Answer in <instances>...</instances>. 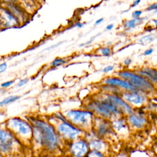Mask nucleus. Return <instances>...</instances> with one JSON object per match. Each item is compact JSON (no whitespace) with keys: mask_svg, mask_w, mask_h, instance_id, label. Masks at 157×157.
I'll list each match as a JSON object with an SVG mask.
<instances>
[{"mask_svg":"<svg viewBox=\"0 0 157 157\" xmlns=\"http://www.w3.org/2000/svg\"><path fill=\"white\" fill-rule=\"evenodd\" d=\"M33 129V138L39 145L49 150H53L59 144V136L50 123L40 118H29Z\"/></svg>","mask_w":157,"mask_h":157,"instance_id":"1","label":"nucleus"},{"mask_svg":"<svg viewBox=\"0 0 157 157\" xmlns=\"http://www.w3.org/2000/svg\"><path fill=\"white\" fill-rule=\"evenodd\" d=\"M87 110L92 112L94 115L107 120H115L123 114L120 110L113 104L104 98L98 99L88 103Z\"/></svg>","mask_w":157,"mask_h":157,"instance_id":"2","label":"nucleus"},{"mask_svg":"<svg viewBox=\"0 0 157 157\" xmlns=\"http://www.w3.org/2000/svg\"><path fill=\"white\" fill-rule=\"evenodd\" d=\"M6 127L18 140L25 142L31 140L33 138V129L31 124L21 118L13 117L8 119Z\"/></svg>","mask_w":157,"mask_h":157,"instance_id":"3","label":"nucleus"},{"mask_svg":"<svg viewBox=\"0 0 157 157\" xmlns=\"http://www.w3.org/2000/svg\"><path fill=\"white\" fill-rule=\"evenodd\" d=\"M64 115L69 122L83 131L93 129L95 117L88 110H70L65 112Z\"/></svg>","mask_w":157,"mask_h":157,"instance_id":"4","label":"nucleus"},{"mask_svg":"<svg viewBox=\"0 0 157 157\" xmlns=\"http://www.w3.org/2000/svg\"><path fill=\"white\" fill-rule=\"evenodd\" d=\"M55 119L58 121V123L55 126L57 132L58 133L59 136H62L63 138L67 140H75L80 135H82V132H84L83 130L77 128L67 120L62 121H59L56 118Z\"/></svg>","mask_w":157,"mask_h":157,"instance_id":"5","label":"nucleus"},{"mask_svg":"<svg viewBox=\"0 0 157 157\" xmlns=\"http://www.w3.org/2000/svg\"><path fill=\"white\" fill-rule=\"evenodd\" d=\"M118 76L125 79L131 84L136 89L142 91H150L153 89V86L149 82L140 77V75L132 73L130 71H122L118 72Z\"/></svg>","mask_w":157,"mask_h":157,"instance_id":"6","label":"nucleus"},{"mask_svg":"<svg viewBox=\"0 0 157 157\" xmlns=\"http://www.w3.org/2000/svg\"><path fill=\"white\" fill-rule=\"evenodd\" d=\"M93 130H94V132L96 135L100 137L108 136L111 132H113V131L109 120L99 117H95Z\"/></svg>","mask_w":157,"mask_h":157,"instance_id":"7","label":"nucleus"},{"mask_svg":"<svg viewBox=\"0 0 157 157\" xmlns=\"http://www.w3.org/2000/svg\"><path fill=\"white\" fill-rule=\"evenodd\" d=\"M1 27L2 28H17L21 25L19 20L4 6H1L0 9Z\"/></svg>","mask_w":157,"mask_h":157,"instance_id":"8","label":"nucleus"},{"mask_svg":"<svg viewBox=\"0 0 157 157\" xmlns=\"http://www.w3.org/2000/svg\"><path fill=\"white\" fill-rule=\"evenodd\" d=\"M6 7L20 22L21 25L26 23L29 18V15L21 7L18 1H5Z\"/></svg>","mask_w":157,"mask_h":157,"instance_id":"9","label":"nucleus"},{"mask_svg":"<svg viewBox=\"0 0 157 157\" xmlns=\"http://www.w3.org/2000/svg\"><path fill=\"white\" fill-rule=\"evenodd\" d=\"M17 141L16 137L8 129H1L0 131V148L1 152L10 151L15 142Z\"/></svg>","mask_w":157,"mask_h":157,"instance_id":"10","label":"nucleus"},{"mask_svg":"<svg viewBox=\"0 0 157 157\" xmlns=\"http://www.w3.org/2000/svg\"><path fill=\"white\" fill-rule=\"evenodd\" d=\"M90 149L89 144L84 139L74 141L70 147L72 155L74 157H85Z\"/></svg>","mask_w":157,"mask_h":157,"instance_id":"11","label":"nucleus"},{"mask_svg":"<svg viewBox=\"0 0 157 157\" xmlns=\"http://www.w3.org/2000/svg\"><path fill=\"white\" fill-rule=\"evenodd\" d=\"M104 99L113 104L120 110L123 114L126 113L130 115L132 113V109L131 106L123 98L119 97L118 96L115 94H105V97Z\"/></svg>","mask_w":157,"mask_h":157,"instance_id":"12","label":"nucleus"},{"mask_svg":"<svg viewBox=\"0 0 157 157\" xmlns=\"http://www.w3.org/2000/svg\"><path fill=\"white\" fill-rule=\"evenodd\" d=\"M104 83L108 86H111L114 87H120L128 91H134L136 90L128 81L125 80H122L117 77L107 78L104 81Z\"/></svg>","mask_w":157,"mask_h":157,"instance_id":"13","label":"nucleus"},{"mask_svg":"<svg viewBox=\"0 0 157 157\" xmlns=\"http://www.w3.org/2000/svg\"><path fill=\"white\" fill-rule=\"evenodd\" d=\"M122 98L126 102L135 105H139L144 102V98L135 91H127L122 94Z\"/></svg>","mask_w":157,"mask_h":157,"instance_id":"14","label":"nucleus"},{"mask_svg":"<svg viewBox=\"0 0 157 157\" xmlns=\"http://www.w3.org/2000/svg\"><path fill=\"white\" fill-rule=\"evenodd\" d=\"M113 130L119 134H124L128 131V125L125 120L123 118H117L111 122Z\"/></svg>","mask_w":157,"mask_h":157,"instance_id":"15","label":"nucleus"},{"mask_svg":"<svg viewBox=\"0 0 157 157\" xmlns=\"http://www.w3.org/2000/svg\"><path fill=\"white\" fill-rule=\"evenodd\" d=\"M128 121L132 127L137 129L143 128L147 122L144 117L133 113L128 115Z\"/></svg>","mask_w":157,"mask_h":157,"instance_id":"16","label":"nucleus"},{"mask_svg":"<svg viewBox=\"0 0 157 157\" xmlns=\"http://www.w3.org/2000/svg\"><path fill=\"white\" fill-rule=\"evenodd\" d=\"M18 2L29 15H31L33 13H34V11L36 10L37 9L34 1H18Z\"/></svg>","mask_w":157,"mask_h":157,"instance_id":"17","label":"nucleus"},{"mask_svg":"<svg viewBox=\"0 0 157 157\" xmlns=\"http://www.w3.org/2000/svg\"><path fill=\"white\" fill-rule=\"evenodd\" d=\"M88 144L90 150H96L101 152L103 150V149L105 148V147L104 142L98 139H91Z\"/></svg>","mask_w":157,"mask_h":157,"instance_id":"18","label":"nucleus"},{"mask_svg":"<svg viewBox=\"0 0 157 157\" xmlns=\"http://www.w3.org/2000/svg\"><path fill=\"white\" fill-rule=\"evenodd\" d=\"M139 73L142 75H145L149 78H150L151 80L157 82V70L151 69V68H145L143 70L139 71Z\"/></svg>","mask_w":157,"mask_h":157,"instance_id":"19","label":"nucleus"},{"mask_svg":"<svg viewBox=\"0 0 157 157\" xmlns=\"http://www.w3.org/2000/svg\"><path fill=\"white\" fill-rule=\"evenodd\" d=\"M142 18H133L132 20H127L124 23V26L126 28H134L137 25L141 23L143 21Z\"/></svg>","mask_w":157,"mask_h":157,"instance_id":"20","label":"nucleus"},{"mask_svg":"<svg viewBox=\"0 0 157 157\" xmlns=\"http://www.w3.org/2000/svg\"><path fill=\"white\" fill-rule=\"evenodd\" d=\"M155 38L153 37V35L152 34H149L147 36H144L142 37L140 39V42L142 44V45H147L151 42H152L154 40Z\"/></svg>","mask_w":157,"mask_h":157,"instance_id":"21","label":"nucleus"},{"mask_svg":"<svg viewBox=\"0 0 157 157\" xmlns=\"http://www.w3.org/2000/svg\"><path fill=\"white\" fill-rule=\"evenodd\" d=\"M20 98V97L19 96H9V97L5 98L4 99H3L0 102V105H1V106H2L4 105H7L8 104H10L12 102H13L16 101Z\"/></svg>","mask_w":157,"mask_h":157,"instance_id":"22","label":"nucleus"},{"mask_svg":"<svg viewBox=\"0 0 157 157\" xmlns=\"http://www.w3.org/2000/svg\"><path fill=\"white\" fill-rule=\"evenodd\" d=\"M85 157H105L104 154L99 151L96 150H90Z\"/></svg>","mask_w":157,"mask_h":157,"instance_id":"23","label":"nucleus"},{"mask_svg":"<svg viewBox=\"0 0 157 157\" xmlns=\"http://www.w3.org/2000/svg\"><path fill=\"white\" fill-rule=\"evenodd\" d=\"M66 61L63 59V58H55L52 63H51V66L53 67L59 66L62 65L63 64L65 63Z\"/></svg>","mask_w":157,"mask_h":157,"instance_id":"24","label":"nucleus"},{"mask_svg":"<svg viewBox=\"0 0 157 157\" xmlns=\"http://www.w3.org/2000/svg\"><path fill=\"white\" fill-rule=\"evenodd\" d=\"M101 53L104 56H108L111 53V50L109 47H104L101 50Z\"/></svg>","mask_w":157,"mask_h":157,"instance_id":"25","label":"nucleus"},{"mask_svg":"<svg viewBox=\"0 0 157 157\" xmlns=\"http://www.w3.org/2000/svg\"><path fill=\"white\" fill-rule=\"evenodd\" d=\"M99 34H98L97 35L94 36L93 37H92L91 38H90L88 41H86V42H85V43L81 44L79 46H80V47H83V46H86V45H90V44H91V43L94 40V39H96V37L97 36H98Z\"/></svg>","mask_w":157,"mask_h":157,"instance_id":"26","label":"nucleus"},{"mask_svg":"<svg viewBox=\"0 0 157 157\" xmlns=\"http://www.w3.org/2000/svg\"><path fill=\"white\" fill-rule=\"evenodd\" d=\"M14 80H9V81H7V82H5L4 83H2L1 84V87L2 88H7V87H9L10 86V85H12L13 83H14Z\"/></svg>","mask_w":157,"mask_h":157,"instance_id":"27","label":"nucleus"},{"mask_svg":"<svg viewBox=\"0 0 157 157\" xmlns=\"http://www.w3.org/2000/svg\"><path fill=\"white\" fill-rule=\"evenodd\" d=\"M142 12L141 10H135L132 12V17L134 18H139L141 15Z\"/></svg>","mask_w":157,"mask_h":157,"instance_id":"28","label":"nucleus"},{"mask_svg":"<svg viewBox=\"0 0 157 157\" xmlns=\"http://www.w3.org/2000/svg\"><path fill=\"white\" fill-rule=\"evenodd\" d=\"M28 80H29L28 78H23V79H22V80H20L19 81V82L18 83L17 86H19V87L22 86L26 85V84L28 83Z\"/></svg>","mask_w":157,"mask_h":157,"instance_id":"29","label":"nucleus"},{"mask_svg":"<svg viewBox=\"0 0 157 157\" xmlns=\"http://www.w3.org/2000/svg\"><path fill=\"white\" fill-rule=\"evenodd\" d=\"M113 69V66H107L102 69V72L104 73H108V72L112 71Z\"/></svg>","mask_w":157,"mask_h":157,"instance_id":"30","label":"nucleus"},{"mask_svg":"<svg viewBox=\"0 0 157 157\" xmlns=\"http://www.w3.org/2000/svg\"><path fill=\"white\" fill-rule=\"evenodd\" d=\"M157 10V2L154 3L150 6H149L147 8V11H150V10Z\"/></svg>","mask_w":157,"mask_h":157,"instance_id":"31","label":"nucleus"},{"mask_svg":"<svg viewBox=\"0 0 157 157\" xmlns=\"http://www.w3.org/2000/svg\"><path fill=\"white\" fill-rule=\"evenodd\" d=\"M7 67V66L6 63H2V64L0 65V72H1V73H2L3 72H4V71L6 70Z\"/></svg>","mask_w":157,"mask_h":157,"instance_id":"32","label":"nucleus"},{"mask_svg":"<svg viewBox=\"0 0 157 157\" xmlns=\"http://www.w3.org/2000/svg\"><path fill=\"white\" fill-rule=\"evenodd\" d=\"M153 50L152 48H149L144 52V55H149L153 53Z\"/></svg>","mask_w":157,"mask_h":157,"instance_id":"33","label":"nucleus"},{"mask_svg":"<svg viewBox=\"0 0 157 157\" xmlns=\"http://www.w3.org/2000/svg\"><path fill=\"white\" fill-rule=\"evenodd\" d=\"M131 60L130 58H126L124 61V64L126 66L129 65L131 64Z\"/></svg>","mask_w":157,"mask_h":157,"instance_id":"34","label":"nucleus"},{"mask_svg":"<svg viewBox=\"0 0 157 157\" xmlns=\"http://www.w3.org/2000/svg\"><path fill=\"white\" fill-rule=\"evenodd\" d=\"M140 2V0H137V1H135L133 2V3L131 5V7H136V6H137L139 3Z\"/></svg>","mask_w":157,"mask_h":157,"instance_id":"35","label":"nucleus"},{"mask_svg":"<svg viewBox=\"0 0 157 157\" xmlns=\"http://www.w3.org/2000/svg\"><path fill=\"white\" fill-rule=\"evenodd\" d=\"M84 25L83 23H81L80 22H77L74 24V26H77V27H78V28H82L83 26Z\"/></svg>","mask_w":157,"mask_h":157,"instance_id":"36","label":"nucleus"},{"mask_svg":"<svg viewBox=\"0 0 157 157\" xmlns=\"http://www.w3.org/2000/svg\"><path fill=\"white\" fill-rule=\"evenodd\" d=\"M113 26H114V25H113V24H109V25H108L106 26L105 29H106L107 30H108V31H110V30H111V29L113 28Z\"/></svg>","mask_w":157,"mask_h":157,"instance_id":"37","label":"nucleus"},{"mask_svg":"<svg viewBox=\"0 0 157 157\" xmlns=\"http://www.w3.org/2000/svg\"><path fill=\"white\" fill-rule=\"evenodd\" d=\"M103 20H104V18H99L98 20H97L95 21V25H97L100 24V23H101Z\"/></svg>","mask_w":157,"mask_h":157,"instance_id":"38","label":"nucleus"},{"mask_svg":"<svg viewBox=\"0 0 157 157\" xmlns=\"http://www.w3.org/2000/svg\"><path fill=\"white\" fill-rule=\"evenodd\" d=\"M117 157H128V155H126V154L122 153V154H119V155H118Z\"/></svg>","mask_w":157,"mask_h":157,"instance_id":"39","label":"nucleus"},{"mask_svg":"<svg viewBox=\"0 0 157 157\" xmlns=\"http://www.w3.org/2000/svg\"><path fill=\"white\" fill-rule=\"evenodd\" d=\"M155 12H157V10H155Z\"/></svg>","mask_w":157,"mask_h":157,"instance_id":"40","label":"nucleus"}]
</instances>
